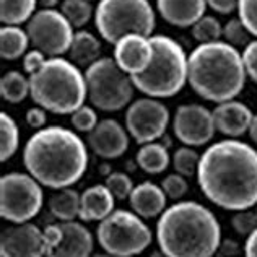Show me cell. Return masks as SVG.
<instances>
[{
  "label": "cell",
  "mask_w": 257,
  "mask_h": 257,
  "mask_svg": "<svg viewBox=\"0 0 257 257\" xmlns=\"http://www.w3.org/2000/svg\"><path fill=\"white\" fill-rule=\"evenodd\" d=\"M157 242L166 257H213L221 244V225L210 208L182 200L158 216Z\"/></svg>",
  "instance_id": "3957f363"
},
{
  "label": "cell",
  "mask_w": 257,
  "mask_h": 257,
  "mask_svg": "<svg viewBox=\"0 0 257 257\" xmlns=\"http://www.w3.org/2000/svg\"><path fill=\"white\" fill-rule=\"evenodd\" d=\"M157 10L166 23L192 28L205 15L207 0H157Z\"/></svg>",
  "instance_id": "d6986e66"
},
{
  "label": "cell",
  "mask_w": 257,
  "mask_h": 257,
  "mask_svg": "<svg viewBox=\"0 0 257 257\" xmlns=\"http://www.w3.org/2000/svg\"><path fill=\"white\" fill-rule=\"evenodd\" d=\"M47 60V56L44 52H41L39 49H35L33 47L31 51H28L23 56V60H22V65H23V72L28 73V77L33 75V73H36L41 67L44 65V62Z\"/></svg>",
  "instance_id": "f35d334b"
},
{
  "label": "cell",
  "mask_w": 257,
  "mask_h": 257,
  "mask_svg": "<svg viewBox=\"0 0 257 257\" xmlns=\"http://www.w3.org/2000/svg\"><path fill=\"white\" fill-rule=\"evenodd\" d=\"M114 60L131 77L140 75L153 60V44L150 36L125 35L114 44Z\"/></svg>",
  "instance_id": "2e32d148"
},
{
  "label": "cell",
  "mask_w": 257,
  "mask_h": 257,
  "mask_svg": "<svg viewBox=\"0 0 257 257\" xmlns=\"http://www.w3.org/2000/svg\"><path fill=\"white\" fill-rule=\"evenodd\" d=\"M131 135L116 119H103L88 134L86 144L94 155L104 160H116L127 152Z\"/></svg>",
  "instance_id": "9a60e30c"
},
{
  "label": "cell",
  "mask_w": 257,
  "mask_h": 257,
  "mask_svg": "<svg viewBox=\"0 0 257 257\" xmlns=\"http://www.w3.org/2000/svg\"><path fill=\"white\" fill-rule=\"evenodd\" d=\"M26 33L35 49L44 52L47 57H62L70 51L73 41V26L56 9L38 10L26 23Z\"/></svg>",
  "instance_id": "8fae6325"
},
{
  "label": "cell",
  "mask_w": 257,
  "mask_h": 257,
  "mask_svg": "<svg viewBox=\"0 0 257 257\" xmlns=\"http://www.w3.org/2000/svg\"><path fill=\"white\" fill-rule=\"evenodd\" d=\"M91 257H116V255H111V254L104 252V254H93Z\"/></svg>",
  "instance_id": "bcb514c9"
},
{
  "label": "cell",
  "mask_w": 257,
  "mask_h": 257,
  "mask_svg": "<svg viewBox=\"0 0 257 257\" xmlns=\"http://www.w3.org/2000/svg\"><path fill=\"white\" fill-rule=\"evenodd\" d=\"M90 2H91V0H90Z\"/></svg>",
  "instance_id": "681fc988"
},
{
  "label": "cell",
  "mask_w": 257,
  "mask_h": 257,
  "mask_svg": "<svg viewBox=\"0 0 257 257\" xmlns=\"http://www.w3.org/2000/svg\"><path fill=\"white\" fill-rule=\"evenodd\" d=\"M70 60L80 69H88L91 64L101 59V41L86 30H78L73 36V41L69 51Z\"/></svg>",
  "instance_id": "7402d4cb"
},
{
  "label": "cell",
  "mask_w": 257,
  "mask_h": 257,
  "mask_svg": "<svg viewBox=\"0 0 257 257\" xmlns=\"http://www.w3.org/2000/svg\"><path fill=\"white\" fill-rule=\"evenodd\" d=\"M254 210H255V213H257V205H255V208H254Z\"/></svg>",
  "instance_id": "c3c4849f"
},
{
  "label": "cell",
  "mask_w": 257,
  "mask_h": 257,
  "mask_svg": "<svg viewBox=\"0 0 257 257\" xmlns=\"http://www.w3.org/2000/svg\"><path fill=\"white\" fill-rule=\"evenodd\" d=\"M70 116H72L70 117L72 127L75 128L77 132H86V134H90L93 128L98 125V122H99L96 107L88 106V104L80 106L75 112L70 114Z\"/></svg>",
  "instance_id": "836d02e7"
},
{
  "label": "cell",
  "mask_w": 257,
  "mask_h": 257,
  "mask_svg": "<svg viewBox=\"0 0 257 257\" xmlns=\"http://www.w3.org/2000/svg\"><path fill=\"white\" fill-rule=\"evenodd\" d=\"M60 12L69 20L73 28H80L90 22L93 17V7L90 0H62Z\"/></svg>",
  "instance_id": "f1b7e54d"
},
{
  "label": "cell",
  "mask_w": 257,
  "mask_h": 257,
  "mask_svg": "<svg viewBox=\"0 0 257 257\" xmlns=\"http://www.w3.org/2000/svg\"><path fill=\"white\" fill-rule=\"evenodd\" d=\"M106 186L114 194V197H116L117 200L128 199L132 191H134V187H135L131 176L122 173V171H114V173L107 174Z\"/></svg>",
  "instance_id": "d6a6232c"
},
{
  "label": "cell",
  "mask_w": 257,
  "mask_h": 257,
  "mask_svg": "<svg viewBox=\"0 0 257 257\" xmlns=\"http://www.w3.org/2000/svg\"><path fill=\"white\" fill-rule=\"evenodd\" d=\"M166 200L168 197L163 187L152 181H145L134 187L128 197V204L132 207V212L137 213L140 218L152 220L160 216L168 208Z\"/></svg>",
  "instance_id": "ffe728a7"
},
{
  "label": "cell",
  "mask_w": 257,
  "mask_h": 257,
  "mask_svg": "<svg viewBox=\"0 0 257 257\" xmlns=\"http://www.w3.org/2000/svg\"><path fill=\"white\" fill-rule=\"evenodd\" d=\"M171 163L176 173L182 174L184 178H192V176H197L200 155L194 150V147L182 145L176 148L174 153L171 155Z\"/></svg>",
  "instance_id": "f546056e"
},
{
  "label": "cell",
  "mask_w": 257,
  "mask_h": 257,
  "mask_svg": "<svg viewBox=\"0 0 257 257\" xmlns=\"http://www.w3.org/2000/svg\"><path fill=\"white\" fill-rule=\"evenodd\" d=\"M244 255L246 257H257V229L246 238Z\"/></svg>",
  "instance_id": "7bdbcfd3"
},
{
  "label": "cell",
  "mask_w": 257,
  "mask_h": 257,
  "mask_svg": "<svg viewBox=\"0 0 257 257\" xmlns=\"http://www.w3.org/2000/svg\"><path fill=\"white\" fill-rule=\"evenodd\" d=\"M153 60L140 75H134L135 90L148 98L161 99L178 94L187 83L189 56L176 39L165 35H152Z\"/></svg>",
  "instance_id": "8992f818"
},
{
  "label": "cell",
  "mask_w": 257,
  "mask_h": 257,
  "mask_svg": "<svg viewBox=\"0 0 257 257\" xmlns=\"http://www.w3.org/2000/svg\"><path fill=\"white\" fill-rule=\"evenodd\" d=\"M239 244L233 239H226V241H221L220 249L216 254H220L221 257H236L239 254Z\"/></svg>",
  "instance_id": "b9f144b4"
},
{
  "label": "cell",
  "mask_w": 257,
  "mask_h": 257,
  "mask_svg": "<svg viewBox=\"0 0 257 257\" xmlns=\"http://www.w3.org/2000/svg\"><path fill=\"white\" fill-rule=\"evenodd\" d=\"M38 4L43 5V9H54L59 4V0H38Z\"/></svg>",
  "instance_id": "f6af8a7d"
},
{
  "label": "cell",
  "mask_w": 257,
  "mask_h": 257,
  "mask_svg": "<svg viewBox=\"0 0 257 257\" xmlns=\"http://www.w3.org/2000/svg\"><path fill=\"white\" fill-rule=\"evenodd\" d=\"M44 194L41 184L30 173H7L0 179V215L20 225L28 223L41 212Z\"/></svg>",
  "instance_id": "30bf717a"
},
{
  "label": "cell",
  "mask_w": 257,
  "mask_h": 257,
  "mask_svg": "<svg viewBox=\"0 0 257 257\" xmlns=\"http://www.w3.org/2000/svg\"><path fill=\"white\" fill-rule=\"evenodd\" d=\"M96 239L103 251L116 257H135L152 244V229L137 213L114 210L99 221Z\"/></svg>",
  "instance_id": "9c48e42d"
},
{
  "label": "cell",
  "mask_w": 257,
  "mask_h": 257,
  "mask_svg": "<svg viewBox=\"0 0 257 257\" xmlns=\"http://www.w3.org/2000/svg\"><path fill=\"white\" fill-rule=\"evenodd\" d=\"M135 161L142 171L147 174H161L171 163V155L168 147L161 142H150V144L140 145Z\"/></svg>",
  "instance_id": "603a6c76"
},
{
  "label": "cell",
  "mask_w": 257,
  "mask_h": 257,
  "mask_svg": "<svg viewBox=\"0 0 257 257\" xmlns=\"http://www.w3.org/2000/svg\"><path fill=\"white\" fill-rule=\"evenodd\" d=\"M0 94L10 104L22 103L30 96V77L18 70H10L0 78Z\"/></svg>",
  "instance_id": "484cf974"
},
{
  "label": "cell",
  "mask_w": 257,
  "mask_h": 257,
  "mask_svg": "<svg viewBox=\"0 0 257 257\" xmlns=\"http://www.w3.org/2000/svg\"><path fill=\"white\" fill-rule=\"evenodd\" d=\"M187 82L191 88L212 103L234 99L244 90L247 73L242 52L221 41L199 44L189 56Z\"/></svg>",
  "instance_id": "277c9868"
},
{
  "label": "cell",
  "mask_w": 257,
  "mask_h": 257,
  "mask_svg": "<svg viewBox=\"0 0 257 257\" xmlns=\"http://www.w3.org/2000/svg\"><path fill=\"white\" fill-rule=\"evenodd\" d=\"M191 33H192V38L199 44L215 43V41H221L223 26L216 17L204 15L199 22H195V25L191 28Z\"/></svg>",
  "instance_id": "4dcf8cb0"
},
{
  "label": "cell",
  "mask_w": 257,
  "mask_h": 257,
  "mask_svg": "<svg viewBox=\"0 0 257 257\" xmlns=\"http://www.w3.org/2000/svg\"><path fill=\"white\" fill-rule=\"evenodd\" d=\"M38 0H0V20L4 25L28 23L36 10Z\"/></svg>",
  "instance_id": "4316f807"
},
{
  "label": "cell",
  "mask_w": 257,
  "mask_h": 257,
  "mask_svg": "<svg viewBox=\"0 0 257 257\" xmlns=\"http://www.w3.org/2000/svg\"><path fill=\"white\" fill-rule=\"evenodd\" d=\"M170 124V111L155 98H140L128 104L125 111V128L139 145L160 140Z\"/></svg>",
  "instance_id": "7c38bea8"
},
{
  "label": "cell",
  "mask_w": 257,
  "mask_h": 257,
  "mask_svg": "<svg viewBox=\"0 0 257 257\" xmlns=\"http://www.w3.org/2000/svg\"><path fill=\"white\" fill-rule=\"evenodd\" d=\"M30 36L18 25H4L0 30V56L4 60H17L28 52Z\"/></svg>",
  "instance_id": "d4e9b609"
},
{
  "label": "cell",
  "mask_w": 257,
  "mask_h": 257,
  "mask_svg": "<svg viewBox=\"0 0 257 257\" xmlns=\"http://www.w3.org/2000/svg\"><path fill=\"white\" fill-rule=\"evenodd\" d=\"M161 187H163L166 197L173 200H181L189 191L187 178H184V176L179 173L168 174L166 178L161 181Z\"/></svg>",
  "instance_id": "e575fe53"
},
{
  "label": "cell",
  "mask_w": 257,
  "mask_h": 257,
  "mask_svg": "<svg viewBox=\"0 0 257 257\" xmlns=\"http://www.w3.org/2000/svg\"><path fill=\"white\" fill-rule=\"evenodd\" d=\"M231 226L239 236H247L254 233L257 229V213L252 208H247V210H239L233 215L231 218Z\"/></svg>",
  "instance_id": "d590c367"
},
{
  "label": "cell",
  "mask_w": 257,
  "mask_h": 257,
  "mask_svg": "<svg viewBox=\"0 0 257 257\" xmlns=\"http://www.w3.org/2000/svg\"><path fill=\"white\" fill-rule=\"evenodd\" d=\"M150 257H166V255H165L163 252H161V251H157V252H153Z\"/></svg>",
  "instance_id": "7dc6e473"
},
{
  "label": "cell",
  "mask_w": 257,
  "mask_h": 257,
  "mask_svg": "<svg viewBox=\"0 0 257 257\" xmlns=\"http://www.w3.org/2000/svg\"><path fill=\"white\" fill-rule=\"evenodd\" d=\"M207 5L212 10L221 13V15H228V13L238 10L239 0H207Z\"/></svg>",
  "instance_id": "60d3db41"
},
{
  "label": "cell",
  "mask_w": 257,
  "mask_h": 257,
  "mask_svg": "<svg viewBox=\"0 0 257 257\" xmlns=\"http://www.w3.org/2000/svg\"><path fill=\"white\" fill-rule=\"evenodd\" d=\"M251 33L244 26V23L241 22L239 18H231L228 23L223 25V41L231 44L236 49L239 47H246L249 43L252 41L251 39Z\"/></svg>",
  "instance_id": "1f68e13d"
},
{
  "label": "cell",
  "mask_w": 257,
  "mask_h": 257,
  "mask_svg": "<svg viewBox=\"0 0 257 257\" xmlns=\"http://www.w3.org/2000/svg\"><path fill=\"white\" fill-rule=\"evenodd\" d=\"M238 18L257 39V0H239Z\"/></svg>",
  "instance_id": "8d00e7d4"
},
{
  "label": "cell",
  "mask_w": 257,
  "mask_h": 257,
  "mask_svg": "<svg viewBox=\"0 0 257 257\" xmlns=\"http://www.w3.org/2000/svg\"><path fill=\"white\" fill-rule=\"evenodd\" d=\"M26 124H28L31 128L35 131H39V128H44L47 124V111L43 109L41 106H35V107H30L26 111Z\"/></svg>",
  "instance_id": "ab89813d"
},
{
  "label": "cell",
  "mask_w": 257,
  "mask_h": 257,
  "mask_svg": "<svg viewBox=\"0 0 257 257\" xmlns=\"http://www.w3.org/2000/svg\"><path fill=\"white\" fill-rule=\"evenodd\" d=\"M20 148V128L7 112L0 114V160L7 161Z\"/></svg>",
  "instance_id": "83f0119b"
},
{
  "label": "cell",
  "mask_w": 257,
  "mask_h": 257,
  "mask_svg": "<svg viewBox=\"0 0 257 257\" xmlns=\"http://www.w3.org/2000/svg\"><path fill=\"white\" fill-rule=\"evenodd\" d=\"M30 96L36 106L52 114H73L88 98L85 73L69 59L47 57L30 75Z\"/></svg>",
  "instance_id": "5b68a950"
},
{
  "label": "cell",
  "mask_w": 257,
  "mask_h": 257,
  "mask_svg": "<svg viewBox=\"0 0 257 257\" xmlns=\"http://www.w3.org/2000/svg\"><path fill=\"white\" fill-rule=\"evenodd\" d=\"M212 112L216 132L226 135L228 139H238L244 135L254 117L251 107L236 99L216 104Z\"/></svg>",
  "instance_id": "ac0fdd59"
},
{
  "label": "cell",
  "mask_w": 257,
  "mask_h": 257,
  "mask_svg": "<svg viewBox=\"0 0 257 257\" xmlns=\"http://www.w3.org/2000/svg\"><path fill=\"white\" fill-rule=\"evenodd\" d=\"M200 191L223 210H247L257 205V150L247 142L225 139L200 155Z\"/></svg>",
  "instance_id": "6da1fadb"
},
{
  "label": "cell",
  "mask_w": 257,
  "mask_h": 257,
  "mask_svg": "<svg viewBox=\"0 0 257 257\" xmlns=\"http://www.w3.org/2000/svg\"><path fill=\"white\" fill-rule=\"evenodd\" d=\"M90 155L72 128L49 125L35 131L23 147V165L39 184L57 191L72 187L86 173Z\"/></svg>",
  "instance_id": "7a4b0ae2"
},
{
  "label": "cell",
  "mask_w": 257,
  "mask_h": 257,
  "mask_svg": "<svg viewBox=\"0 0 257 257\" xmlns=\"http://www.w3.org/2000/svg\"><path fill=\"white\" fill-rule=\"evenodd\" d=\"M62 236L54 247L47 251L46 257H91L94 239L83 223L59 221Z\"/></svg>",
  "instance_id": "e0dca14e"
},
{
  "label": "cell",
  "mask_w": 257,
  "mask_h": 257,
  "mask_svg": "<svg viewBox=\"0 0 257 257\" xmlns=\"http://www.w3.org/2000/svg\"><path fill=\"white\" fill-rule=\"evenodd\" d=\"M88 99L103 112H117L132 103L135 85L114 57H101L85 70Z\"/></svg>",
  "instance_id": "ba28073f"
},
{
  "label": "cell",
  "mask_w": 257,
  "mask_h": 257,
  "mask_svg": "<svg viewBox=\"0 0 257 257\" xmlns=\"http://www.w3.org/2000/svg\"><path fill=\"white\" fill-rule=\"evenodd\" d=\"M155 23V10L148 0H99L94 9L96 30L109 44L132 33L152 36Z\"/></svg>",
  "instance_id": "52a82bcc"
},
{
  "label": "cell",
  "mask_w": 257,
  "mask_h": 257,
  "mask_svg": "<svg viewBox=\"0 0 257 257\" xmlns=\"http://www.w3.org/2000/svg\"><path fill=\"white\" fill-rule=\"evenodd\" d=\"M247 134H249V137H251V140L257 145V112L254 114V117L251 120V125H249Z\"/></svg>",
  "instance_id": "ee69618b"
},
{
  "label": "cell",
  "mask_w": 257,
  "mask_h": 257,
  "mask_svg": "<svg viewBox=\"0 0 257 257\" xmlns=\"http://www.w3.org/2000/svg\"><path fill=\"white\" fill-rule=\"evenodd\" d=\"M80 195L75 189L64 187L54 191L47 199V207L59 221H73L80 215Z\"/></svg>",
  "instance_id": "cb8c5ba5"
},
{
  "label": "cell",
  "mask_w": 257,
  "mask_h": 257,
  "mask_svg": "<svg viewBox=\"0 0 257 257\" xmlns=\"http://www.w3.org/2000/svg\"><path fill=\"white\" fill-rule=\"evenodd\" d=\"M116 200L106 184L88 187L80 195L78 218L82 221H103L116 210Z\"/></svg>",
  "instance_id": "44dd1931"
},
{
  "label": "cell",
  "mask_w": 257,
  "mask_h": 257,
  "mask_svg": "<svg viewBox=\"0 0 257 257\" xmlns=\"http://www.w3.org/2000/svg\"><path fill=\"white\" fill-rule=\"evenodd\" d=\"M242 60H244L247 78L257 85V39H252L244 47V51H242Z\"/></svg>",
  "instance_id": "74e56055"
},
{
  "label": "cell",
  "mask_w": 257,
  "mask_h": 257,
  "mask_svg": "<svg viewBox=\"0 0 257 257\" xmlns=\"http://www.w3.org/2000/svg\"><path fill=\"white\" fill-rule=\"evenodd\" d=\"M173 132L182 145L204 147L216 132L213 112L204 104H181L173 117Z\"/></svg>",
  "instance_id": "4fadbf2b"
},
{
  "label": "cell",
  "mask_w": 257,
  "mask_h": 257,
  "mask_svg": "<svg viewBox=\"0 0 257 257\" xmlns=\"http://www.w3.org/2000/svg\"><path fill=\"white\" fill-rule=\"evenodd\" d=\"M44 231L35 223H20L0 234V257H46Z\"/></svg>",
  "instance_id": "5bb4252c"
}]
</instances>
